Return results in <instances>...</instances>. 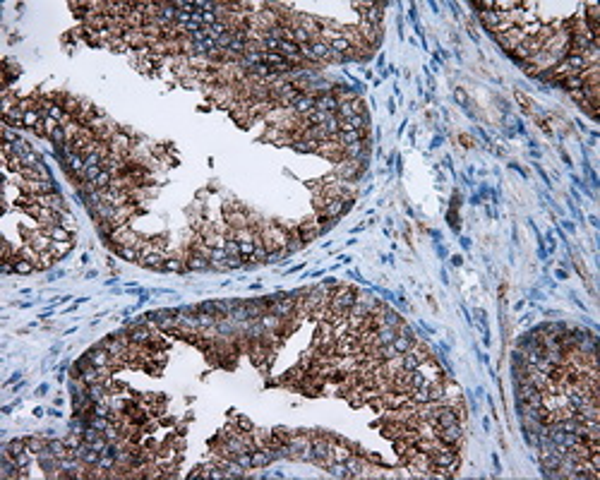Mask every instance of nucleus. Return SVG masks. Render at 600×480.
Returning <instances> with one entry per match:
<instances>
[{"label": "nucleus", "mask_w": 600, "mask_h": 480, "mask_svg": "<svg viewBox=\"0 0 600 480\" xmlns=\"http://www.w3.org/2000/svg\"><path fill=\"white\" fill-rule=\"evenodd\" d=\"M355 288L353 286H336L334 293H331V300H329V310L331 314H341V317H348V310L353 308L355 303Z\"/></svg>", "instance_id": "obj_1"}, {"label": "nucleus", "mask_w": 600, "mask_h": 480, "mask_svg": "<svg viewBox=\"0 0 600 480\" xmlns=\"http://www.w3.org/2000/svg\"><path fill=\"white\" fill-rule=\"evenodd\" d=\"M430 459H432V468H447L452 476H454V471L458 468V454H456V449L454 447H439L437 452H432L430 454Z\"/></svg>", "instance_id": "obj_2"}, {"label": "nucleus", "mask_w": 600, "mask_h": 480, "mask_svg": "<svg viewBox=\"0 0 600 480\" xmlns=\"http://www.w3.org/2000/svg\"><path fill=\"white\" fill-rule=\"evenodd\" d=\"M108 240H111L113 245H120V248H123V245H125V248H140L144 238L140 235V233H135V230L130 228V224H123V226L115 228L113 235H111Z\"/></svg>", "instance_id": "obj_3"}, {"label": "nucleus", "mask_w": 600, "mask_h": 480, "mask_svg": "<svg viewBox=\"0 0 600 480\" xmlns=\"http://www.w3.org/2000/svg\"><path fill=\"white\" fill-rule=\"evenodd\" d=\"M437 437L442 439V444L456 449L458 444L463 442V425L454 423V425H449V427H439V430H437Z\"/></svg>", "instance_id": "obj_4"}, {"label": "nucleus", "mask_w": 600, "mask_h": 480, "mask_svg": "<svg viewBox=\"0 0 600 480\" xmlns=\"http://www.w3.org/2000/svg\"><path fill=\"white\" fill-rule=\"evenodd\" d=\"M127 334H130V343H137V346H149L154 339L151 324H135L127 329Z\"/></svg>", "instance_id": "obj_5"}, {"label": "nucleus", "mask_w": 600, "mask_h": 480, "mask_svg": "<svg viewBox=\"0 0 600 480\" xmlns=\"http://www.w3.org/2000/svg\"><path fill=\"white\" fill-rule=\"evenodd\" d=\"M108 144H111V154H120V156H127V151L135 146L132 140H130V135L123 132V130H118V132L113 135V140L108 142Z\"/></svg>", "instance_id": "obj_6"}, {"label": "nucleus", "mask_w": 600, "mask_h": 480, "mask_svg": "<svg viewBox=\"0 0 600 480\" xmlns=\"http://www.w3.org/2000/svg\"><path fill=\"white\" fill-rule=\"evenodd\" d=\"M86 360L91 363V365L96 367H113L115 358L108 353V351H103V348H99V346H94L89 353H86Z\"/></svg>", "instance_id": "obj_7"}, {"label": "nucleus", "mask_w": 600, "mask_h": 480, "mask_svg": "<svg viewBox=\"0 0 600 480\" xmlns=\"http://www.w3.org/2000/svg\"><path fill=\"white\" fill-rule=\"evenodd\" d=\"M314 104H317V94H303L290 108H293V113L300 115V118H305V115L310 113V111H314Z\"/></svg>", "instance_id": "obj_8"}, {"label": "nucleus", "mask_w": 600, "mask_h": 480, "mask_svg": "<svg viewBox=\"0 0 600 480\" xmlns=\"http://www.w3.org/2000/svg\"><path fill=\"white\" fill-rule=\"evenodd\" d=\"M314 108H319V111H327V113H334L336 115V111H339V99L329 91V94H319L317 96V104H314Z\"/></svg>", "instance_id": "obj_9"}, {"label": "nucleus", "mask_w": 600, "mask_h": 480, "mask_svg": "<svg viewBox=\"0 0 600 480\" xmlns=\"http://www.w3.org/2000/svg\"><path fill=\"white\" fill-rule=\"evenodd\" d=\"M480 22L485 24V29H490L495 34V29L504 22V12H495V10H480Z\"/></svg>", "instance_id": "obj_10"}, {"label": "nucleus", "mask_w": 600, "mask_h": 480, "mask_svg": "<svg viewBox=\"0 0 600 480\" xmlns=\"http://www.w3.org/2000/svg\"><path fill=\"white\" fill-rule=\"evenodd\" d=\"M185 267H187L190 271H207V269H211V262H209L207 257H202V254L187 252V257H185Z\"/></svg>", "instance_id": "obj_11"}, {"label": "nucleus", "mask_w": 600, "mask_h": 480, "mask_svg": "<svg viewBox=\"0 0 600 480\" xmlns=\"http://www.w3.org/2000/svg\"><path fill=\"white\" fill-rule=\"evenodd\" d=\"M39 204L46 207V209H53V211H65V199L60 197L58 192L51 195H39Z\"/></svg>", "instance_id": "obj_12"}, {"label": "nucleus", "mask_w": 600, "mask_h": 480, "mask_svg": "<svg viewBox=\"0 0 600 480\" xmlns=\"http://www.w3.org/2000/svg\"><path fill=\"white\" fill-rule=\"evenodd\" d=\"M41 233H46L51 240H72V233L67 228H62L60 224H53V226H39Z\"/></svg>", "instance_id": "obj_13"}, {"label": "nucleus", "mask_w": 600, "mask_h": 480, "mask_svg": "<svg viewBox=\"0 0 600 480\" xmlns=\"http://www.w3.org/2000/svg\"><path fill=\"white\" fill-rule=\"evenodd\" d=\"M288 447H290V452H303V449L312 447V437L305 435V432H295V435L288 439Z\"/></svg>", "instance_id": "obj_14"}, {"label": "nucleus", "mask_w": 600, "mask_h": 480, "mask_svg": "<svg viewBox=\"0 0 600 480\" xmlns=\"http://www.w3.org/2000/svg\"><path fill=\"white\" fill-rule=\"evenodd\" d=\"M166 257H168L166 252H154V254H149V257H142V259H140V264H142V267H146V269H156V271H161V269H164Z\"/></svg>", "instance_id": "obj_15"}, {"label": "nucleus", "mask_w": 600, "mask_h": 480, "mask_svg": "<svg viewBox=\"0 0 600 480\" xmlns=\"http://www.w3.org/2000/svg\"><path fill=\"white\" fill-rule=\"evenodd\" d=\"M413 343H415V336H406V334H396V339L392 341V346H394V351H396L399 355L408 353V351L413 348Z\"/></svg>", "instance_id": "obj_16"}, {"label": "nucleus", "mask_w": 600, "mask_h": 480, "mask_svg": "<svg viewBox=\"0 0 600 480\" xmlns=\"http://www.w3.org/2000/svg\"><path fill=\"white\" fill-rule=\"evenodd\" d=\"M310 48H312V53L317 60H329V53H331V46L327 43V41H322V39H314L312 43H310Z\"/></svg>", "instance_id": "obj_17"}, {"label": "nucleus", "mask_w": 600, "mask_h": 480, "mask_svg": "<svg viewBox=\"0 0 600 480\" xmlns=\"http://www.w3.org/2000/svg\"><path fill=\"white\" fill-rule=\"evenodd\" d=\"M10 262L15 264V274H31V271H36V264H34V262H29V259H22V257H20V252L15 254Z\"/></svg>", "instance_id": "obj_18"}, {"label": "nucleus", "mask_w": 600, "mask_h": 480, "mask_svg": "<svg viewBox=\"0 0 600 480\" xmlns=\"http://www.w3.org/2000/svg\"><path fill=\"white\" fill-rule=\"evenodd\" d=\"M279 53L286 58V60H288V58H295V56H300V46H298L295 41L281 39V41H279Z\"/></svg>", "instance_id": "obj_19"}, {"label": "nucleus", "mask_w": 600, "mask_h": 480, "mask_svg": "<svg viewBox=\"0 0 600 480\" xmlns=\"http://www.w3.org/2000/svg\"><path fill=\"white\" fill-rule=\"evenodd\" d=\"M72 245H75L72 240H53V243H51V254H53L56 259H62L65 254L72 250Z\"/></svg>", "instance_id": "obj_20"}, {"label": "nucleus", "mask_w": 600, "mask_h": 480, "mask_svg": "<svg viewBox=\"0 0 600 480\" xmlns=\"http://www.w3.org/2000/svg\"><path fill=\"white\" fill-rule=\"evenodd\" d=\"M274 459H271V454L267 452V449H255L252 452V468H264V466H269Z\"/></svg>", "instance_id": "obj_21"}, {"label": "nucleus", "mask_w": 600, "mask_h": 480, "mask_svg": "<svg viewBox=\"0 0 600 480\" xmlns=\"http://www.w3.org/2000/svg\"><path fill=\"white\" fill-rule=\"evenodd\" d=\"M334 113H327V111H319V108H314V111H310V113L305 115V123L308 125H324L329 118H331Z\"/></svg>", "instance_id": "obj_22"}, {"label": "nucleus", "mask_w": 600, "mask_h": 480, "mask_svg": "<svg viewBox=\"0 0 600 480\" xmlns=\"http://www.w3.org/2000/svg\"><path fill=\"white\" fill-rule=\"evenodd\" d=\"M559 82H562V86H564L567 91H579V89H583L581 75H567V77H562Z\"/></svg>", "instance_id": "obj_23"}, {"label": "nucleus", "mask_w": 600, "mask_h": 480, "mask_svg": "<svg viewBox=\"0 0 600 480\" xmlns=\"http://www.w3.org/2000/svg\"><path fill=\"white\" fill-rule=\"evenodd\" d=\"M183 269H187V267H185V262H183V257H178V254L166 257V262H164V271H183Z\"/></svg>", "instance_id": "obj_24"}, {"label": "nucleus", "mask_w": 600, "mask_h": 480, "mask_svg": "<svg viewBox=\"0 0 600 480\" xmlns=\"http://www.w3.org/2000/svg\"><path fill=\"white\" fill-rule=\"evenodd\" d=\"M115 252L120 254L123 259H127V262H140V248H120V245H113Z\"/></svg>", "instance_id": "obj_25"}, {"label": "nucleus", "mask_w": 600, "mask_h": 480, "mask_svg": "<svg viewBox=\"0 0 600 480\" xmlns=\"http://www.w3.org/2000/svg\"><path fill=\"white\" fill-rule=\"evenodd\" d=\"M327 471H329V476H331V478H351V473H348L346 463H339V461H331V463L327 466Z\"/></svg>", "instance_id": "obj_26"}, {"label": "nucleus", "mask_w": 600, "mask_h": 480, "mask_svg": "<svg viewBox=\"0 0 600 480\" xmlns=\"http://www.w3.org/2000/svg\"><path fill=\"white\" fill-rule=\"evenodd\" d=\"M24 442H27V449L34 454V456H36L39 452H43L46 444H48V439H43V437H27Z\"/></svg>", "instance_id": "obj_27"}, {"label": "nucleus", "mask_w": 600, "mask_h": 480, "mask_svg": "<svg viewBox=\"0 0 600 480\" xmlns=\"http://www.w3.org/2000/svg\"><path fill=\"white\" fill-rule=\"evenodd\" d=\"M53 262H56V257L51 254V250H46V252H39V259H36V269H39V271H46V269H51V267H53Z\"/></svg>", "instance_id": "obj_28"}, {"label": "nucleus", "mask_w": 600, "mask_h": 480, "mask_svg": "<svg viewBox=\"0 0 600 480\" xmlns=\"http://www.w3.org/2000/svg\"><path fill=\"white\" fill-rule=\"evenodd\" d=\"M233 322H248L250 319V312H248V308H245V303H240V305H235L233 310H230L228 314Z\"/></svg>", "instance_id": "obj_29"}, {"label": "nucleus", "mask_w": 600, "mask_h": 480, "mask_svg": "<svg viewBox=\"0 0 600 480\" xmlns=\"http://www.w3.org/2000/svg\"><path fill=\"white\" fill-rule=\"evenodd\" d=\"M401 322H403V319H401L394 310H389V308H387V310L382 312V324H387V327H399Z\"/></svg>", "instance_id": "obj_30"}, {"label": "nucleus", "mask_w": 600, "mask_h": 480, "mask_svg": "<svg viewBox=\"0 0 600 480\" xmlns=\"http://www.w3.org/2000/svg\"><path fill=\"white\" fill-rule=\"evenodd\" d=\"M20 159H22V166H27V168H36V166H41V156H39V154H34V151L22 154Z\"/></svg>", "instance_id": "obj_31"}, {"label": "nucleus", "mask_w": 600, "mask_h": 480, "mask_svg": "<svg viewBox=\"0 0 600 480\" xmlns=\"http://www.w3.org/2000/svg\"><path fill=\"white\" fill-rule=\"evenodd\" d=\"M60 226L67 228L70 233H75V230H77V224H75V219L70 216V211H67V209H65V211H60Z\"/></svg>", "instance_id": "obj_32"}, {"label": "nucleus", "mask_w": 600, "mask_h": 480, "mask_svg": "<svg viewBox=\"0 0 600 480\" xmlns=\"http://www.w3.org/2000/svg\"><path fill=\"white\" fill-rule=\"evenodd\" d=\"M41 120H43V118H41L39 111H27V113H24V127H31V130H34Z\"/></svg>", "instance_id": "obj_33"}, {"label": "nucleus", "mask_w": 600, "mask_h": 480, "mask_svg": "<svg viewBox=\"0 0 600 480\" xmlns=\"http://www.w3.org/2000/svg\"><path fill=\"white\" fill-rule=\"evenodd\" d=\"M224 250H226V254H228V257H240V243H238V240H228V238H226Z\"/></svg>", "instance_id": "obj_34"}, {"label": "nucleus", "mask_w": 600, "mask_h": 480, "mask_svg": "<svg viewBox=\"0 0 600 480\" xmlns=\"http://www.w3.org/2000/svg\"><path fill=\"white\" fill-rule=\"evenodd\" d=\"M58 127H60V123H58L56 118H48V115L43 118V132H46V137H51Z\"/></svg>", "instance_id": "obj_35"}, {"label": "nucleus", "mask_w": 600, "mask_h": 480, "mask_svg": "<svg viewBox=\"0 0 600 480\" xmlns=\"http://www.w3.org/2000/svg\"><path fill=\"white\" fill-rule=\"evenodd\" d=\"M2 140L5 142H17L20 140V132H17V127H10V125H2Z\"/></svg>", "instance_id": "obj_36"}, {"label": "nucleus", "mask_w": 600, "mask_h": 480, "mask_svg": "<svg viewBox=\"0 0 600 480\" xmlns=\"http://www.w3.org/2000/svg\"><path fill=\"white\" fill-rule=\"evenodd\" d=\"M31 456H34V454L29 452V449H24L22 454H17V456H12V459H15V463H17L20 468H27L29 463H31Z\"/></svg>", "instance_id": "obj_37"}, {"label": "nucleus", "mask_w": 600, "mask_h": 480, "mask_svg": "<svg viewBox=\"0 0 600 480\" xmlns=\"http://www.w3.org/2000/svg\"><path fill=\"white\" fill-rule=\"evenodd\" d=\"M82 442H84V437H82L80 432H72V435H67V437H65V444H67L70 449H77Z\"/></svg>", "instance_id": "obj_38"}, {"label": "nucleus", "mask_w": 600, "mask_h": 480, "mask_svg": "<svg viewBox=\"0 0 600 480\" xmlns=\"http://www.w3.org/2000/svg\"><path fill=\"white\" fill-rule=\"evenodd\" d=\"M303 245H305V243H303L300 238H288V243H286V248H284V250H286V254H293V252H298Z\"/></svg>", "instance_id": "obj_39"}, {"label": "nucleus", "mask_w": 600, "mask_h": 480, "mask_svg": "<svg viewBox=\"0 0 600 480\" xmlns=\"http://www.w3.org/2000/svg\"><path fill=\"white\" fill-rule=\"evenodd\" d=\"M235 461H238V463H240V466H243L245 471H250V468H252V454H250V452L238 454V456H235Z\"/></svg>", "instance_id": "obj_40"}, {"label": "nucleus", "mask_w": 600, "mask_h": 480, "mask_svg": "<svg viewBox=\"0 0 600 480\" xmlns=\"http://www.w3.org/2000/svg\"><path fill=\"white\" fill-rule=\"evenodd\" d=\"M274 435H276L281 442H286V444H288V439H290L295 432H293V430H288V427H276V430H274Z\"/></svg>", "instance_id": "obj_41"}, {"label": "nucleus", "mask_w": 600, "mask_h": 480, "mask_svg": "<svg viewBox=\"0 0 600 480\" xmlns=\"http://www.w3.org/2000/svg\"><path fill=\"white\" fill-rule=\"evenodd\" d=\"M255 252V243H240V257L243 259H250Z\"/></svg>", "instance_id": "obj_42"}, {"label": "nucleus", "mask_w": 600, "mask_h": 480, "mask_svg": "<svg viewBox=\"0 0 600 480\" xmlns=\"http://www.w3.org/2000/svg\"><path fill=\"white\" fill-rule=\"evenodd\" d=\"M48 140H51V142H56V144H60V146H62L65 142H67V137H65V130H62V125L58 127V130H56V132H53V135H51V137H48Z\"/></svg>", "instance_id": "obj_43"}, {"label": "nucleus", "mask_w": 600, "mask_h": 480, "mask_svg": "<svg viewBox=\"0 0 600 480\" xmlns=\"http://www.w3.org/2000/svg\"><path fill=\"white\" fill-rule=\"evenodd\" d=\"M12 146H15V154L17 156H22V154H27V151H31L29 149V144L24 140H17V142H12Z\"/></svg>", "instance_id": "obj_44"}, {"label": "nucleus", "mask_w": 600, "mask_h": 480, "mask_svg": "<svg viewBox=\"0 0 600 480\" xmlns=\"http://www.w3.org/2000/svg\"><path fill=\"white\" fill-rule=\"evenodd\" d=\"M281 257H286V250H271V252L267 254V262L269 264H276V262H281Z\"/></svg>", "instance_id": "obj_45"}, {"label": "nucleus", "mask_w": 600, "mask_h": 480, "mask_svg": "<svg viewBox=\"0 0 600 480\" xmlns=\"http://www.w3.org/2000/svg\"><path fill=\"white\" fill-rule=\"evenodd\" d=\"M243 264H245L243 257H228V259H226V269H238V267H243Z\"/></svg>", "instance_id": "obj_46"}, {"label": "nucleus", "mask_w": 600, "mask_h": 480, "mask_svg": "<svg viewBox=\"0 0 600 480\" xmlns=\"http://www.w3.org/2000/svg\"><path fill=\"white\" fill-rule=\"evenodd\" d=\"M200 312H209V314H216V305L211 303V300H207V303H200ZM219 317V314H216Z\"/></svg>", "instance_id": "obj_47"}, {"label": "nucleus", "mask_w": 600, "mask_h": 480, "mask_svg": "<svg viewBox=\"0 0 600 480\" xmlns=\"http://www.w3.org/2000/svg\"><path fill=\"white\" fill-rule=\"evenodd\" d=\"M238 425H240V430H243V432H252V430H255V425L250 423L248 418H238Z\"/></svg>", "instance_id": "obj_48"}, {"label": "nucleus", "mask_w": 600, "mask_h": 480, "mask_svg": "<svg viewBox=\"0 0 600 480\" xmlns=\"http://www.w3.org/2000/svg\"><path fill=\"white\" fill-rule=\"evenodd\" d=\"M516 99H518V101L523 104V108H526V111H531V101H528V99H526L523 94H518V91H516Z\"/></svg>", "instance_id": "obj_49"}, {"label": "nucleus", "mask_w": 600, "mask_h": 480, "mask_svg": "<svg viewBox=\"0 0 600 480\" xmlns=\"http://www.w3.org/2000/svg\"><path fill=\"white\" fill-rule=\"evenodd\" d=\"M365 459H370L372 463H382V459H379L377 454H365Z\"/></svg>", "instance_id": "obj_50"}, {"label": "nucleus", "mask_w": 600, "mask_h": 480, "mask_svg": "<svg viewBox=\"0 0 600 480\" xmlns=\"http://www.w3.org/2000/svg\"><path fill=\"white\" fill-rule=\"evenodd\" d=\"M456 101H458V104H463V101H466V94H463L461 89H456Z\"/></svg>", "instance_id": "obj_51"}]
</instances>
